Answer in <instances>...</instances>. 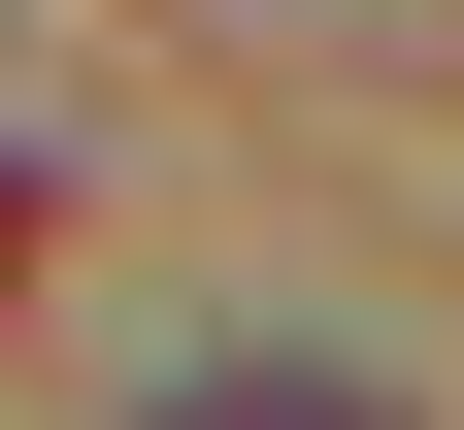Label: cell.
<instances>
[{
	"instance_id": "1",
	"label": "cell",
	"mask_w": 464,
	"mask_h": 430,
	"mask_svg": "<svg viewBox=\"0 0 464 430\" xmlns=\"http://www.w3.org/2000/svg\"><path fill=\"white\" fill-rule=\"evenodd\" d=\"M166 430H398V397H365V364H199Z\"/></svg>"
}]
</instances>
